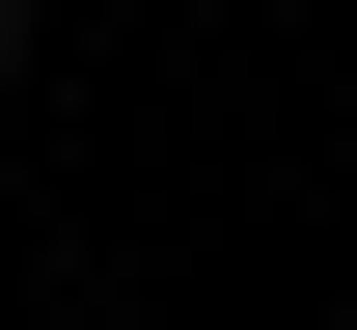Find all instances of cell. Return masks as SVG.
<instances>
[{
	"label": "cell",
	"instance_id": "1",
	"mask_svg": "<svg viewBox=\"0 0 357 330\" xmlns=\"http://www.w3.org/2000/svg\"><path fill=\"white\" fill-rule=\"evenodd\" d=\"M0 83H28V0H0Z\"/></svg>",
	"mask_w": 357,
	"mask_h": 330
}]
</instances>
